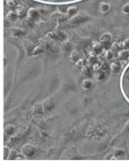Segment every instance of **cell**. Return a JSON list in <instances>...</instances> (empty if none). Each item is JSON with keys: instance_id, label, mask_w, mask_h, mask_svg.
<instances>
[{"instance_id": "cell-1", "label": "cell", "mask_w": 129, "mask_h": 161, "mask_svg": "<svg viewBox=\"0 0 129 161\" xmlns=\"http://www.w3.org/2000/svg\"><path fill=\"white\" fill-rule=\"evenodd\" d=\"M119 90L124 100L129 104V62L119 76Z\"/></svg>"}, {"instance_id": "cell-2", "label": "cell", "mask_w": 129, "mask_h": 161, "mask_svg": "<svg viewBox=\"0 0 129 161\" xmlns=\"http://www.w3.org/2000/svg\"><path fill=\"white\" fill-rule=\"evenodd\" d=\"M38 3H42L46 5H55V6H64V5H71L75 3L83 2L85 0H32Z\"/></svg>"}, {"instance_id": "cell-3", "label": "cell", "mask_w": 129, "mask_h": 161, "mask_svg": "<svg viewBox=\"0 0 129 161\" xmlns=\"http://www.w3.org/2000/svg\"><path fill=\"white\" fill-rule=\"evenodd\" d=\"M99 9L102 13H107L110 10V4L108 2H102L99 6Z\"/></svg>"}, {"instance_id": "cell-4", "label": "cell", "mask_w": 129, "mask_h": 161, "mask_svg": "<svg viewBox=\"0 0 129 161\" xmlns=\"http://www.w3.org/2000/svg\"><path fill=\"white\" fill-rule=\"evenodd\" d=\"M122 13L125 14V15H128V14H129V3L124 4V5L122 6Z\"/></svg>"}, {"instance_id": "cell-5", "label": "cell", "mask_w": 129, "mask_h": 161, "mask_svg": "<svg viewBox=\"0 0 129 161\" xmlns=\"http://www.w3.org/2000/svg\"><path fill=\"white\" fill-rule=\"evenodd\" d=\"M74 9H75V8H74ZM74 12H75L74 10H72V9H71V10H69L68 14H69V15H72V14H74Z\"/></svg>"}]
</instances>
